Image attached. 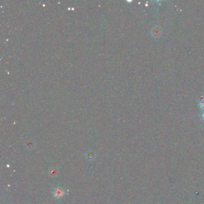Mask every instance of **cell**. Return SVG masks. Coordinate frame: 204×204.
Wrapping results in <instances>:
<instances>
[{
	"mask_svg": "<svg viewBox=\"0 0 204 204\" xmlns=\"http://www.w3.org/2000/svg\"><path fill=\"white\" fill-rule=\"evenodd\" d=\"M151 34L153 36V37H155V38L159 37L162 34L161 29L160 28H159L157 26H155V27L152 28V31H151Z\"/></svg>",
	"mask_w": 204,
	"mask_h": 204,
	"instance_id": "cell-1",
	"label": "cell"
},
{
	"mask_svg": "<svg viewBox=\"0 0 204 204\" xmlns=\"http://www.w3.org/2000/svg\"><path fill=\"white\" fill-rule=\"evenodd\" d=\"M54 195L58 198H61L63 195H64V191L62 189H60V188H57L56 189L55 191H54Z\"/></svg>",
	"mask_w": 204,
	"mask_h": 204,
	"instance_id": "cell-2",
	"label": "cell"
},
{
	"mask_svg": "<svg viewBox=\"0 0 204 204\" xmlns=\"http://www.w3.org/2000/svg\"><path fill=\"white\" fill-rule=\"evenodd\" d=\"M86 156L87 157V158H88L89 160H91V161H92V160H93L94 158H95V157L94 153L92 152H90V151L88 152V153H86Z\"/></svg>",
	"mask_w": 204,
	"mask_h": 204,
	"instance_id": "cell-3",
	"label": "cell"
},
{
	"mask_svg": "<svg viewBox=\"0 0 204 204\" xmlns=\"http://www.w3.org/2000/svg\"><path fill=\"white\" fill-rule=\"evenodd\" d=\"M199 107L202 110H204V98L199 102Z\"/></svg>",
	"mask_w": 204,
	"mask_h": 204,
	"instance_id": "cell-4",
	"label": "cell"
},
{
	"mask_svg": "<svg viewBox=\"0 0 204 204\" xmlns=\"http://www.w3.org/2000/svg\"><path fill=\"white\" fill-rule=\"evenodd\" d=\"M202 118L203 119V120H204V113L202 115Z\"/></svg>",
	"mask_w": 204,
	"mask_h": 204,
	"instance_id": "cell-5",
	"label": "cell"
}]
</instances>
